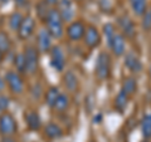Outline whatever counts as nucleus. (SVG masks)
Returning a JSON list of instances; mask_svg holds the SVG:
<instances>
[{
	"instance_id": "obj_18",
	"label": "nucleus",
	"mask_w": 151,
	"mask_h": 142,
	"mask_svg": "<svg viewBox=\"0 0 151 142\" xmlns=\"http://www.w3.org/2000/svg\"><path fill=\"white\" fill-rule=\"evenodd\" d=\"M130 6L135 15L142 16L147 11V0H130Z\"/></svg>"
},
{
	"instance_id": "obj_6",
	"label": "nucleus",
	"mask_w": 151,
	"mask_h": 142,
	"mask_svg": "<svg viewBox=\"0 0 151 142\" xmlns=\"http://www.w3.org/2000/svg\"><path fill=\"white\" fill-rule=\"evenodd\" d=\"M25 60H27V73L28 74H34L39 65V55L38 50L33 47H28L24 52Z\"/></svg>"
},
{
	"instance_id": "obj_13",
	"label": "nucleus",
	"mask_w": 151,
	"mask_h": 142,
	"mask_svg": "<svg viewBox=\"0 0 151 142\" xmlns=\"http://www.w3.org/2000/svg\"><path fill=\"white\" fill-rule=\"evenodd\" d=\"M58 10L62 16L63 22H72L74 16V10L70 0H59L58 3Z\"/></svg>"
},
{
	"instance_id": "obj_35",
	"label": "nucleus",
	"mask_w": 151,
	"mask_h": 142,
	"mask_svg": "<svg viewBox=\"0 0 151 142\" xmlns=\"http://www.w3.org/2000/svg\"><path fill=\"white\" fill-rule=\"evenodd\" d=\"M101 118H102V116H101V115H98L97 117L94 116V118H93V122H94V123H96V122H97V123H100V122H101Z\"/></svg>"
},
{
	"instance_id": "obj_8",
	"label": "nucleus",
	"mask_w": 151,
	"mask_h": 142,
	"mask_svg": "<svg viewBox=\"0 0 151 142\" xmlns=\"http://www.w3.org/2000/svg\"><path fill=\"white\" fill-rule=\"evenodd\" d=\"M83 40H84V44H86L88 48H91V49L97 48V47L101 44V35H100V33H98L97 28L93 25L87 27Z\"/></svg>"
},
{
	"instance_id": "obj_37",
	"label": "nucleus",
	"mask_w": 151,
	"mask_h": 142,
	"mask_svg": "<svg viewBox=\"0 0 151 142\" xmlns=\"http://www.w3.org/2000/svg\"><path fill=\"white\" fill-rule=\"evenodd\" d=\"M0 3H1V4H5V3H8V0H0Z\"/></svg>"
},
{
	"instance_id": "obj_32",
	"label": "nucleus",
	"mask_w": 151,
	"mask_h": 142,
	"mask_svg": "<svg viewBox=\"0 0 151 142\" xmlns=\"http://www.w3.org/2000/svg\"><path fill=\"white\" fill-rule=\"evenodd\" d=\"M14 1H15V4L18 6H25L28 0H14Z\"/></svg>"
},
{
	"instance_id": "obj_40",
	"label": "nucleus",
	"mask_w": 151,
	"mask_h": 142,
	"mask_svg": "<svg viewBox=\"0 0 151 142\" xmlns=\"http://www.w3.org/2000/svg\"><path fill=\"white\" fill-rule=\"evenodd\" d=\"M91 142H94V141H91Z\"/></svg>"
},
{
	"instance_id": "obj_24",
	"label": "nucleus",
	"mask_w": 151,
	"mask_h": 142,
	"mask_svg": "<svg viewBox=\"0 0 151 142\" xmlns=\"http://www.w3.org/2000/svg\"><path fill=\"white\" fill-rule=\"evenodd\" d=\"M59 94H60V92H59L58 88H57V87H50L48 91H47V93H45V103H47V106L50 107V108H53L57 98L59 97Z\"/></svg>"
},
{
	"instance_id": "obj_27",
	"label": "nucleus",
	"mask_w": 151,
	"mask_h": 142,
	"mask_svg": "<svg viewBox=\"0 0 151 142\" xmlns=\"http://www.w3.org/2000/svg\"><path fill=\"white\" fill-rule=\"evenodd\" d=\"M116 30H115V27L111 23H107V24L103 25V34L106 35V39H107V43H110L111 39L113 38V35L116 34Z\"/></svg>"
},
{
	"instance_id": "obj_23",
	"label": "nucleus",
	"mask_w": 151,
	"mask_h": 142,
	"mask_svg": "<svg viewBox=\"0 0 151 142\" xmlns=\"http://www.w3.org/2000/svg\"><path fill=\"white\" fill-rule=\"evenodd\" d=\"M141 132L145 138H151V113H147L141 120Z\"/></svg>"
},
{
	"instance_id": "obj_39",
	"label": "nucleus",
	"mask_w": 151,
	"mask_h": 142,
	"mask_svg": "<svg viewBox=\"0 0 151 142\" xmlns=\"http://www.w3.org/2000/svg\"><path fill=\"white\" fill-rule=\"evenodd\" d=\"M144 142H149V141H144Z\"/></svg>"
},
{
	"instance_id": "obj_4",
	"label": "nucleus",
	"mask_w": 151,
	"mask_h": 142,
	"mask_svg": "<svg viewBox=\"0 0 151 142\" xmlns=\"http://www.w3.org/2000/svg\"><path fill=\"white\" fill-rule=\"evenodd\" d=\"M5 82L6 86L10 89V92L14 94H22L24 91V82L20 73L15 72V70H8L5 74Z\"/></svg>"
},
{
	"instance_id": "obj_31",
	"label": "nucleus",
	"mask_w": 151,
	"mask_h": 142,
	"mask_svg": "<svg viewBox=\"0 0 151 142\" xmlns=\"http://www.w3.org/2000/svg\"><path fill=\"white\" fill-rule=\"evenodd\" d=\"M5 77H1L0 75V93H1L4 91V88H5Z\"/></svg>"
},
{
	"instance_id": "obj_34",
	"label": "nucleus",
	"mask_w": 151,
	"mask_h": 142,
	"mask_svg": "<svg viewBox=\"0 0 151 142\" xmlns=\"http://www.w3.org/2000/svg\"><path fill=\"white\" fill-rule=\"evenodd\" d=\"M45 1H47V4H48V5H55V4L59 3L58 0H45Z\"/></svg>"
},
{
	"instance_id": "obj_3",
	"label": "nucleus",
	"mask_w": 151,
	"mask_h": 142,
	"mask_svg": "<svg viewBox=\"0 0 151 142\" xmlns=\"http://www.w3.org/2000/svg\"><path fill=\"white\" fill-rule=\"evenodd\" d=\"M18 125L13 115L5 112L0 116V135L3 137H10L14 133H17Z\"/></svg>"
},
{
	"instance_id": "obj_22",
	"label": "nucleus",
	"mask_w": 151,
	"mask_h": 142,
	"mask_svg": "<svg viewBox=\"0 0 151 142\" xmlns=\"http://www.w3.org/2000/svg\"><path fill=\"white\" fill-rule=\"evenodd\" d=\"M14 65L18 73H27V60L24 53H18L14 57Z\"/></svg>"
},
{
	"instance_id": "obj_1",
	"label": "nucleus",
	"mask_w": 151,
	"mask_h": 142,
	"mask_svg": "<svg viewBox=\"0 0 151 142\" xmlns=\"http://www.w3.org/2000/svg\"><path fill=\"white\" fill-rule=\"evenodd\" d=\"M45 24H47V29L50 33V35L59 39L63 35V19L60 16L58 9L52 8L48 15L45 18Z\"/></svg>"
},
{
	"instance_id": "obj_20",
	"label": "nucleus",
	"mask_w": 151,
	"mask_h": 142,
	"mask_svg": "<svg viewBox=\"0 0 151 142\" xmlns=\"http://www.w3.org/2000/svg\"><path fill=\"white\" fill-rule=\"evenodd\" d=\"M68 107H69V97L64 93H60L54 103L53 110H55L57 112H65L68 110Z\"/></svg>"
},
{
	"instance_id": "obj_14",
	"label": "nucleus",
	"mask_w": 151,
	"mask_h": 142,
	"mask_svg": "<svg viewBox=\"0 0 151 142\" xmlns=\"http://www.w3.org/2000/svg\"><path fill=\"white\" fill-rule=\"evenodd\" d=\"M125 67L132 73H139L142 69V63L136 54L127 53L125 57Z\"/></svg>"
},
{
	"instance_id": "obj_33",
	"label": "nucleus",
	"mask_w": 151,
	"mask_h": 142,
	"mask_svg": "<svg viewBox=\"0 0 151 142\" xmlns=\"http://www.w3.org/2000/svg\"><path fill=\"white\" fill-rule=\"evenodd\" d=\"M0 142H17V141L14 138H12V137H3Z\"/></svg>"
},
{
	"instance_id": "obj_10",
	"label": "nucleus",
	"mask_w": 151,
	"mask_h": 142,
	"mask_svg": "<svg viewBox=\"0 0 151 142\" xmlns=\"http://www.w3.org/2000/svg\"><path fill=\"white\" fill-rule=\"evenodd\" d=\"M108 47L111 48L112 53L116 57H121L125 54L126 52V40L125 37L121 34V33H116L113 38L111 39V42L108 43Z\"/></svg>"
},
{
	"instance_id": "obj_30",
	"label": "nucleus",
	"mask_w": 151,
	"mask_h": 142,
	"mask_svg": "<svg viewBox=\"0 0 151 142\" xmlns=\"http://www.w3.org/2000/svg\"><path fill=\"white\" fill-rule=\"evenodd\" d=\"M9 103H10L9 102V98L6 96H4V94H0V116L6 112Z\"/></svg>"
},
{
	"instance_id": "obj_26",
	"label": "nucleus",
	"mask_w": 151,
	"mask_h": 142,
	"mask_svg": "<svg viewBox=\"0 0 151 142\" xmlns=\"http://www.w3.org/2000/svg\"><path fill=\"white\" fill-rule=\"evenodd\" d=\"M12 48V42H10V38L6 33L4 32H0V52L3 54H6L9 50Z\"/></svg>"
},
{
	"instance_id": "obj_2",
	"label": "nucleus",
	"mask_w": 151,
	"mask_h": 142,
	"mask_svg": "<svg viewBox=\"0 0 151 142\" xmlns=\"http://www.w3.org/2000/svg\"><path fill=\"white\" fill-rule=\"evenodd\" d=\"M94 73H96V77L100 80H106L111 75V59L110 55L105 52L100 53L97 57Z\"/></svg>"
},
{
	"instance_id": "obj_7",
	"label": "nucleus",
	"mask_w": 151,
	"mask_h": 142,
	"mask_svg": "<svg viewBox=\"0 0 151 142\" xmlns=\"http://www.w3.org/2000/svg\"><path fill=\"white\" fill-rule=\"evenodd\" d=\"M86 29L87 28L82 22L74 20V22L70 23V24L68 25V28H67V35L72 42H78L84 37Z\"/></svg>"
},
{
	"instance_id": "obj_17",
	"label": "nucleus",
	"mask_w": 151,
	"mask_h": 142,
	"mask_svg": "<svg viewBox=\"0 0 151 142\" xmlns=\"http://www.w3.org/2000/svg\"><path fill=\"white\" fill-rule=\"evenodd\" d=\"M44 135L50 140H55V138H59V137L63 135V131L57 123L49 122V123H47L44 127Z\"/></svg>"
},
{
	"instance_id": "obj_16",
	"label": "nucleus",
	"mask_w": 151,
	"mask_h": 142,
	"mask_svg": "<svg viewBox=\"0 0 151 142\" xmlns=\"http://www.w3.org/2000/svg\"><path fill=\"white\" fill-rule=\"evenodd\" d=\"M63 84L69 92H76L77 91V88H78V78H77V75H76L72 70L65 72V74L63 75Z\"/></svg>"
},
{
	"instance_id": "obj_12",
	"label": "nucleus",
	"mask_w": 151,
	"mask_h": 142,
	"mask_svg": "<svg viewBox=\"0 0 151 142\" xmlns=\"http://www.w3.org/2000/svg\"><path fill=\"white\" fill-rule=\"evenodd\" d=\"M119 27L121 29V34L126 37V38H134L136 34V29H135V24L129 16L122 15L119 16Z\"/></svg>"
},
{
	"instance_id": "obj_19",
	"label": "nucleus",
	"mask_w": 151,
	"mask_h": 142,
	"mask_svg": "<svg viewBox=\"0 0 151 142\" xmlns=\"http://www.w3.org/2000/svg\"><path fill=\"white\" fill-rule=\"evenodd\" d=\"M129 94H127L125 91H121L119 92V94L116 96L115 98V108L119 112H124L125 108L127 107V103H129Z\"/></svg>"
},
{
	"instance_id": "obj_25",
	"label": "nucleus",
	"mask_w": 151,
	"mask_h": 142,
	"mask_svg": "<svg viewBox=\"0 0 151 142\" xmlns=\"http://www.w3.org/2000/svg\"><path fill=\"white\" fill-rule=\"evenodd\" d=\"M122 91H125L129 96H134L136 93V89H137V83H136V79L134 78H126L122 83Z\"/></svg>"
},
{
	"instance_id": "obj_38",
	"label": "nucleus",
	"mask_w": 151,
	"mask_h": 142,
	"mask_svg": "<svg viewBox=\"0 0 151 142\" xmlns=\"http://www.w3.org/2000/svg\"><path fill=\"white\" fill-rule=\"evenodd\" d=\"M150 78H151V67H150Z\"/></svg>"
},
{
	"instance_id": "obj_36",
	"label": "nucleus",
	"mask_w": 151,
	"mask_h": 142,
	"mask_svg": "<svg viewBox=\"0 0 151 142\" xmlns=\"http://www.w3.org/2000/svg\"><path fill=\"white\" fill-rule=\"evenodd\" d=\"M3 58H4V54L1 53V52H0V63L3 62Z\"/></svg>"
},
{
	"instance_id": "obj_11",
	"label": "nucleus",
	"mask_w": 151,
	"mask_h": 142,
	"mask_svg": "<svg viewBox=\"0 0 151 142\" xmlns=\"http://www.w3.org/2000/svg\"><path fill=\"white\" fill-rule=\"evenodd\" d=\"M52 37L50 33L48 32V29H40L39 33H38V50L40 53H47V52H50L52 49Z\"/></svg>"
},
{
	"instance_id": "obj_5",
	"label": "nucleus",
	"mask_w": 151,
	"mask_h": 142,
	"mask_svg": "<svg viewBox=\"0 0 151 142\" xmlns=\"http://www.w3.org/2000/svg\"><path fill=\"white\" fill-rule=\"evenodd\" d=\"M50 65L57 72H62L65 67L64 53L58 45L52 47V49H50Z\"/></svg>"
},
{
	"instance_id": "obj_21",
	"label": "nucleus",
	"mask_w": 151,
	"mask_h": 142,
	"mask_svg": "<svg viewBox=\"0 0 151 142\" xmlns=\"http://www.w3.org/2000/svg\"><path fill=\"white\" fill-rule=\"evenodd\" d=\"M23 19H24V16H23V14L20 11H14L10 15V18H9V27H10V29L14 32H18L23 23Z\"/></svg>"
},
{
	"instance_id": "obj_9",
	"label": "nucleus",
	"mask_w": 151,
	"mask_h": 142,
	"mask_svg": "<svg viewBox=\"0 0 151 142\" xmlns=\"http://www.w3.org/2000/svg\"><path fill=\"white\" fill-rule=\"evenodd\" d=\"M34 29H35L34 18L30 16V15H27V16H24V19H23V23L18 30V37L20 38L22 40H25L34 33Z\"/></svg>"
},
{
	"instance_id": "obj_29",
	"label": "nucleus",
	"mask_w": 151,
	"mask_h": 142,
	"mask_svg": "<svg viewBox=\"0 0 151 142\" xmlns=\"http://www.w3.org/2000/svg\"><path fill=\"white\" fill-rule=\"evenodd\" d=\"M142 29L145 32H150L151 30V9H147L144 15H142Z\"/></svg>"
},
{
	"instance_id": "obj_28",
	"label": "nucleus",
	"mask_w": 151,
	"mask_h": 142,
	"mask_svg": "<svg viewBox=\"0 0 151 142\" xmlns=\"http://www.w3.org/2000/svg\"><path fill=\"white\" fill-rule=\"evenodd\" d=\"M49 5L47 4L45 0H43V1H40L39 4H38V15H39L42 19H44L45 20V18L47 15H48V13H49Z\"/></svg>"
},
{
	"instance_id": "obj_15",
	"label": "nucleus",
	"mask_w": 151,
	"mask_h": 142,
	"mask_svg": "<svg viewBox=\"0 0 151 142\" xmlns=\"http://www.w3.org/2000/svg\"><path fill=\"white\" fill-rule=\"evenodd\" d=\"M25 121H27V125H28V128L30 131H38L42 127V120H40V116L38 115L35 111H29L27 112L25 115Z\"/></svg>"
}]
</instances>
